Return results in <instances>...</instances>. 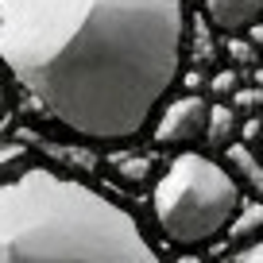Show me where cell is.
Returning <instances> with one entry per match:
<instances>
[{
	"instance_id": "cell-1",
	"label": "cell",
	"mask_w": 263,
	"mask_h": 263,
	"mask_svg": "<svg viewBox=\"0 0 263 263\" xmlns=\"http://www.w3.org/2000/svg\"><path fill=\"white\" fill-rule=\"evenodd\" d=\"M182 47V0H0V62L39 112L85 140L140 136Z\"/></svg>"
},
{
	"instance_id": "cell-2",
	"label": "cell",
	"mask_w": 263,
	"mask_h": 263,
	"mask_svg": "<svg viewBox=\"0 0 263 263\" xmlns=\"http://www.w3.org/2000/svg\"><path fill=\"white\" fill-rule=\"evenodd\" d=\"M0 263H159L116 201L31 166L0 182Z\"/></svg>"
},
{
	"instance_id": "cell-3",
	"label": "cell",
	"mask_w": 263,
	"mask_h": 263,
	"mask_svg": "<svg viewBox=\"0 0 263 263\" xmlns=\"http://www.w3.org/2000/svg\"><path fill=\"white\" fill-rule=\"evenodd\" d=\"M240 209V182L209 155H178L155 186V221L166 240L182 248L229 232Z\"/></svg>"
},
{
	"instance_id": "cell-4",
	"label": "cell",
	"mask_w": 263,
	"mask_h": 263,
	"mask_svg": "<svg viewBox=\"0 0 263 263\" xmlns=\"http://www.w3.org/2000/svg\"><path fill=\"white\" fill-rule=\"evenodd\" d=\"M205 124H209V105L201 97H178L171 101V105L163 108V116H159L155 124V140L166 143V147H174V143H194L205 136Z\"/></svg>"
},
{
	"instance_id": "cell-5",
	"label": "cell",
	"mask_w": 263,
	"mask_h": 263,
	"mask_svg": "<svg viewBox=\"0 0 263 263\" xmlns=\"http://www.w3.org/2000/svg\"><path fill=\"white\" fill-rule=\"evenodd\" d=\"M205 16L213 27L236 35V31H252L263 20V0H205Z\"/></svg>"
},
{
	"instance_id": "cell-6",
	"label": "cell",
	"mask_w": 263,
	"mask_h": 263,
	"mask_svg": "<svg viewBox=\"0 0 263 263\" xmlns=\"http://www.w3.org/2000/svg\"><path fill=\"white\" fill-rule=\"evenodd\" d=\"M224 171H229L232 178H240L255 197H263V163L248 143H229V147H224Z\"/></svg>"
},
{
	"instance_id": "cell-7",
	"label": "cell",
	"mask_w": 263,
	"mask_h": 263,
	"mask_svg": "<svg viewBox=\"0 0 263 263\" xmlns=\"http://www.w3.org/2000/svg\"><path fill=\"white\" fill-rule=\"evenodd\" d=\"M236 128H240V120H236V108H229V105H209V124H205V140H209V147H229V143H236Z\"/></svg>"
},
{
	"instance_id": "cell-8",
	"label": "cell",
	"mask_w": 263,
	"mask_h": 263,
	"mask_svg": "<svg viewBox=\"0 0 263 263\" xmlns=\"http://www.w3.org/2000/svg\"><path fill=\"white\" fill-rule=\"evenodd\" d=\"M232 240H263V201H240L236 217L229 224Z\"/></svg>"
},
{
	"instance_id": "cell-9",
	"label": "cell",
	"mask_w": 263,
	"mask_h": 263,
	"mask_svg": "<svg viewBox=\"0 0 263 263\" xmlns=\"http://www.w3.org/2000/svg\"><path fill=\"white\" fill-rule=\"evenodd\" d=\"M240 89V74L236 70H221V74L213 78V93L217 97H229V93H236Z\"/></svg>"
},
{
	"instance_id": "cell-10",
	"label": "cell",
	"mask_w": 263,
	"mask_h": 263,
	"mask_svg": "<svg viewBox=\"0 0 263 263\" xmlns=\"http://www.w3.org/2000/svg\"><path fill=\"white\" fill-rule=\"evenodd\" d=\"M229 54L236 58V62H255V47H252V39H229Z\"/></svg>"
},
{
	"instance_id": "cell-11",
	"label": "cell",
	"mask_w": 263,
	"mask_h": 263,
	"mask_svg": "<svg viewBox=\"0 0 263 263\" xmlns=\"http://www.w3.org/2000/svg\"><path fill=\"white\" fill-rule=\"evenodd\" d=\"M263 101V89H236V105L240 108H255Z\"/></svg>"
},
{
	"instance_id": "cell-12",
	"label": "cell",
	"mask_w": 263,
	"mask_h": 263,
	"mask_svg": "<svg viewBox=\"0 0 263 263\" xmlns=\"http://www.w3.org/2000/svg\"><path fill=\"white\" fill-rule=\"evenodd\" d=\"M236 263H263V240H255V244L252 248H248V252L244 255H240V259Z\"/></svg>"
},
{
	"instance_id": "cell-13",
	"label": "cell",
	"mask_w": 263,
	"mask_h": 263,
	"mask_svg": "<svg viewBox=\"0 0 263 263\" xmlns=\"http://www.w3.org/2000/svg\"><path fill=\"white\" fill-rule=\"evenodd\" d=\"M248 39H252V47H255V50H263V20L252 27V31H248Z\"/></svg>"
},
{
	"instance_id": "cell-14",
	"label": "cell",
	"mask_w": 263,
	"mask_h": 263,
	"mask_svg": "<svg viewBox=\"0 0 263 263\" xmlns=\"http://www.w3.org/2000/svg\"><path fill=\"white\" fill-rule=\"evenodd\" d=\"M4 116H8V101H4V89H0V124H4Z\"/></svg>"
}]
</instances>
